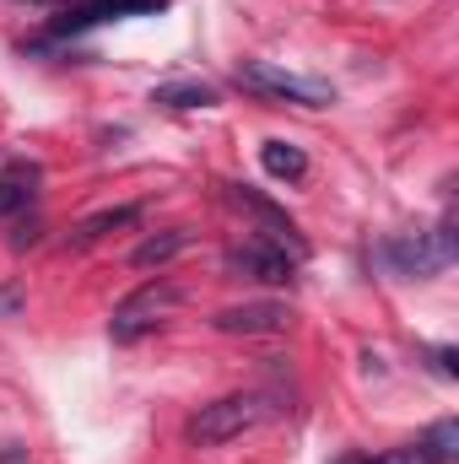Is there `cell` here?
Wrapping results in <instances>:
<instances>
[{"mask_svg":"<svg viewBox=\"0 0 459 464\" xmlns=\"http://www.w3.org/2000/svg\"><path fill=\"white\" fill-rule=\"evenodd\" d=\"M373 464H444L427 443H405V449H389V454H378Z\"/></svg>","mask_w":459,"mask_h":464,"instance_id":"obj_13","label":"cell"},{"mask_svg":"<svg viewBox=\"0 0 459 464\" xmlns=\"http://www.w3.org/2000/svg\"><path fill=\"white\" fill-rule=\"evenodd\" d=\"M232 82L265 103H298V109H330L336 103V87L319 82V76H298V71H281L270 60H243L232 71Z\"/></svg>","mask_w":459,"mask_h":464,"instance_id":"obj_2","label":"cell"},{"mask_svg":"<svg viewBox=\"0 0 459 464\" xmlns=\"http://www.w3.org/2000/svg\"><path fill=\"white\" fill-rule=\"evenodd\" d=\"M151 103H162V109H211L217 87H206V82H162V87H151Z\"/></svg>","mask_w":459,"mask_h":464,"instance_id":"obj_12","label":"cell"},{"mask_svg":"<svg viewBox=\"0 0 459 464\" xmlns=\"http://www.w3.org/2000/svg\"><path fill=\"white\" fill-rule=\"evenodd\" d=\"M184 303V286L179 281H168V276H157V281H146V286H135L124 303L114 308V319H109V341L114 346H135V341H146L173 308Z\"/></svg>","mask_w":459,"mask_h":464,"instance_id":"obj_3","label":"cell"},{"mask_svg":"<svg viewBox=\"0 0 459 464\" xmlns=\"http://www.w3.org/2000/svg\"><path fill=\"white\" fill-rule=\"evenodd\" d=\"M336 464H373V459H367V454H341Z\"/></svg>","mask_w":459,"mask_h":464,"instance_id":"obj_15","label":"cell"},{"mask_svg":"<svg viewBox=\"0 0 459 464\" xmlns=\"http://www.w3.org/2000/svg\"><path fill=\"white\" fill-rule=\"evenodd\" d=\"M259 162H265V173L281 179V184H303V179H308V151L292 146V140H265V146H259Z\"/></svg>","mask_w":459,"mask_h":464,"instance_id":"obj_11","label":"cell"},{"mask_svg":"<svg viewBox=\"0 0 459 464\" xmlns=\"http://www.w3.org/2000/svg\"><path fill=\"white\" fill-rule=\"evenodd\" d=\"M276 416V405L265 400V394H222V400H211V405H200L195 416H190V443L195 449H222L232 438H243V432H254V427H265Z\"/></svg>","mask_w":459,"mask_h":464,"instance_id":"obj_1","label":"cell"},{"mask_svg":"<svg viewBox=\"0 0 459 464\" xmlns=\"http://www.w3.org/2000/svg\"><path fill=\"white\" fill-rule=\"evenodd\" d=\"M222 335H281L292 324V308L276 303V297H254V303H232L211 319Z\"/></svg>","mask_w":459,"mask_h":464,"instance_id":"obj_6","label":"cell"},{"mask_svg":"<svg viewBox=\"0 0 459 464\" xmlns=\"http://www.w3.org/2000/svg\"><path fill=\"white\" fill-rule=\"evenodd\" d=\"M141 11H162V0H93V5H82V11H71V16H60L49 33L60 38V33H82V27L114 22V16H141Z\"/></svg>","mask_w":459,"mask_h":464,"instance_id":"obj_7","label":"cell"},{"mask_svg":"<svg viewBox=\"0 0 459 464\" xmlns=\"http://www.w3.org/2000/svg\"><path fill=\"white\" fill-rule=\"evenodd\" d=\"M141 222V206H109V211H93V217H82L76 227H71V248H93V243H103L109 232H124Z\"/></svg>","mask_w":459,"mask_h":464,"instance_id":"obj_9","label":"cell"},{"mask_svg":"<svg viewBox=\"0 0 459 464\" xmlns=\"http://www.w3.org/2000/svg\"><path fill=\"white\" fill-rule=\"evenodd\" d=\"M228 270L243 281H259V286H292L298 281V259L265 237H249V243L228 248Z\"/></svg>","mask_w":459,"mask_h":464,"instance_id":"obj_5","label":"cell"},{"mask_svg":"<svg viewBox=\"0 0 459 464\" xmlns=\"http://www.w3.org/2000/svg\"><path fill=\"white\" fill-rule=\"evenodd\" d=\"M454 443H459V427H454V421H438V427L427 432V449H433L444 464L454 459Z\"/></svg>","mask_w":459,"mask_h":464,"instance_id":"obj_14","label":"cell"},{"mask_svg":"<svg viewBox=\"0 0 459 464\" xmlns=\"http://www.w3.org/2000/svg\"><path fill=\"white\" fill-rule=\"evenodd\" d=\"M190 248V227H168V232H151V237H141L135 243V254H130V265L135 270H162L173 254H184Z\"/></svg>","mask_w":459,"mask_h":464,"instance_id":"obj_10","label":"cell"},{"mask_svg":"<svg viewBox=\"0 0 459 464\" xmlns=\"http://www.w3.org/2000/svg\"><path fill=\"white\" fill-rule=\"evenodd\" d=\"M38 162H5L0 168V222L5 217H22L33 206V189H38Z\"/></svg>","mask_w":459,"mask_h":464,"instance_id":"obj_8","label":"cell"},{"mask_svg":"<svg viewBox=\"0 0 459 464\" xmlns=\"http://www.w3.org/2000/svg\"><path fill=\"white\" fill-rule=\"evenodd\" d=\"M33 5H76V0H33Z\"/></svg>","mask_w":459,"mask_h":464,"instance_id":"obj_16","label":"cell"},{"mask_svg":"<svg viewBox=\"0 0 459 464\" xmlns=\"http://www.w3.org/2000/svg\"><path fill=\"white\" fill-rule=\"evenodd\" d=\"M384 259L400 276H438V270L454 265V227L444 222V227H433V232H405V237H395L384 248Z\"/></svg>","mask_w":459,"mask_h":464,"instance_id":"obj_4","label":"cell"}]
</instances>
